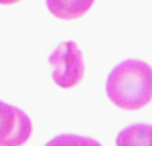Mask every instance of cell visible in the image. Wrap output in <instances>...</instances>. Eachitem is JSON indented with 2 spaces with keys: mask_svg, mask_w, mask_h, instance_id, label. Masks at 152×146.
<instances>
[{
  "mask_svg": "<svg viewBox=\"0 0 152 146\" xmlns=\"http://www.w3.org/2000/svg\"><path fill=\"white\" fill-rule=\"evenodd\" d=\"M48 64L52 65V81L60 89H73L85 75L83 54L73 41H66L56 46L48 56Z\"/></svg>",
  "mask_w": 152,
  "mask_h": 146,
  "instance_id": "2",
  "label": "cell"
},
{
  "mask_svg": "<svg viewBox=\"0 0 152 146\" xmlns=\"http://www.w3.org/2000/svg\"><path fill=\"white\" fill-rule=\"evenodd\" d=\"M152 127L148 123H133L121 129L115 139L118 146H150Z\"/></svg>",
  "mask_w": 152,
  "mask_h": 146,
  "instance_id": "5",
  "label": "cell"
},
{
  "mask_svg": "<svg viewBox=\"0 0 152 146\" xmlns=\"http://www.w3.org/2000/svg\"><path fill=\"white\" fill-rule=\"evenodd\" d=\"M45 146H102V144L94 139L81 135H58L52 140H48Z\"/></svg>",
  "mask_w": 152,
  "mask_h": 146,
  "instance_id": "6",
  "label": "cell"
},
{
  "mask_svg": "<svg viewBox=\"0 0 152 146\" xmlns=\"http://www.w3.org/2000/svg\"><path fill=\"white\" fill-rule=\"evenodd\" d=\"M106 94L121 110L145 108L152 98V69L146 62L125 60L106 79Z\"/></svg>",
  "mask_w": 152,
  "mask_h": 146,
  "instance_id": "1",
  "label": "cell"
},
{
  "mask_svg": "<svg viewBox=\"0 0 152 146\" xmlns=\"http://www.w3.org/2000/svg\"><path fill=\"white\" fill-rule=\"evenodd\" d=\"M18 2H21V0H0L2 6H10V4H18Z\"/></svg>",
  "mask_w": 152,
  "mask_h": 146,
  "instance_id": "7",
  "label": "cell"
},
{
  "mask_svg": "<svg viewBox=\"0 0 152 146\" xmlns=\"http://www.w3.org/2000/svg\"><path fill=\"white\" fill-rule=\"evenodd\" d=\"M94 0H46V8L54 17L58 19H71L83 17L91 10Z\"/></svg>",
  "mask_w": 152,
  "mask_h": 146,
  "instance_id": "4",
  "label": "cell"
},
{
  "mask_svg": "<svg viewBox=\"0 0 152 146\" xmlns=\"http://www.w3.org/2000/svg\"><path fill=\"white\" fill-rule=\"evenodd\" d=\"M33 133L31 119L23 110L0 100V146H23Z\"/></svg>",
  "mask_w": 152,
  "mask_h": 146,
  "instance_id": "3",
  "label": "cell"
}]
</instances>
